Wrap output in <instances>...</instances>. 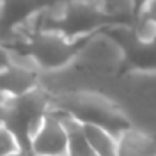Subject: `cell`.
Returning a JSON list of instances; mask_svg holds the SVG:
<instances>
[{
  "instance_id": "277c9868",
  "label": "cell",
  "mask_w": 156,
  "mask_h": 156,
  "mask_svg": "<svg viewBox=\"0 0 156 156\" xmlns=\"http://www.w3.org/2000/svg\"><path fill=\"white\" fill-rule=\"evenodd\" d=\"M64 112L71 114L72 118H76L81 122H92V124L102 126L104 129L111 131L114 136H118L122 129L128 128V124L114 111H111L109 108H104L98 99H94V101L84 99L77 104H71L67 111Z\"/></svg>"
},
{
  "instance_id": "30bf717a",
  "label": "cell",
  "mask_w": 156,
  "mask_h": 156,
  "mask_svg": "<svg viewBox=\"0 0 156 156\" xmlns=\"http://www.w3.org/2000/svg\"><path fill=\"white\" fill-rule=\"evenodd\" d=\"M19 149L20 148H19L17 139L14 138V134L4 124H0V156L10 154V153L19 151Z\"/></svg>"
},
{
  "instance_id": "3957f363",
  "label": "cell",
  "mask_w": 156,
  "mask_h": 156,
  "mask_svg": "<svg viewBox=\"0 0 156 156\" xmlns=\"http://www.w3.org/2000/svg\"><path fill=\"white\" fill-rule=\"evenodd\" d=\"M29 51H30L32 57L41 66L57 67V66H62L71 59L74 47L67 41L59 37L57 34L44 32V34H39L32 39Z\"/></svg>"
},
{
  "instance_id": "52a82bcc",
  "label": "cell",
  "mask_w": 156,
  "mask_h": 156,
  "mask_svg": "<svg viewBox=\"0 0 156 156\" xmlns=\"http://www.w3.org/2000/svg\"><path fill=\"white\" fill-rule=\"evenodd\" d=\"M57 116L61 118L66 133H67V153H66V156H96L84 136L82 122L64 111H59Z\"/></svg>"
},
{
  "instance_id": "8fae6325",
  "label": "cell",
  "mask_w": 156,
  "mask_h": 156,
  "mask_svg": "<svg viewBox=\"0 0 156 156\" xmlns=\"http://www.w3.org/2000/svg\"><path fill=\"white\" fill-rule=\"evenodd\" d=\"M141 14L144 19H149L151 22L156 24V0H148L146 5L141 9Z\"/></svg>"
},
{
  "instance_id": "5bb4252c",
  "label": "cell",
  "mask_w": 156,
  "mask_h": 156,
  "mask_svg": "<svg viewBox=\"0 0 156 156\" xmlns=\"http://www.w3.org/2000/svg\"><path fill=\"white\" fill-rule=\"evenodd\" d=\"M5 156H25V154L20 151V149H19V151H14V153H10V154H5Z\"/></svg>"
},
{
  "instance_id": "7c38bea8",
  "label": "cell",
  "mask_w": 156,
  "mask_h": 156,
  "mask_svg": "<svg viewBox=\"0 0 156 156\" xmlns=\"http://www.w3.org/2000/svg\"><path fill=\"white\" fill-rule=\"evenodd\" d=\"M12 62V55L7 49L4 47V44H0V69L7 67L9 64Z\"/></svg>"
},
{
  "instance_id": "7a4b0ae2",
  "label": "cell",
  "mask_w": 156,
  "mask_h": 156,
  "mask_svg": "<svg viewBox=\"0 0 156 156\" xmlns=\"http://www.w3.org/2000/svg\"><path fill=\"white\" fill-rule=\"evenodd\" d=\"M34 156H66L67 133L57 112L47 111L39 129L32 136Z\"/></svg>"
},
{
  "instance_id": "9a60e30c",
  "label": "cell",
  "mask_w": 156,
  "mask_h": 156,
  "mask_svg": "<svg viewBox=\"0 0 156 156\" xmlns=\"http://www.w3.org/2000/svg\"><path fill=\"white\" fill-rule=\"evenodd\" d=\"M4 99H5V98H4V96H2V94H0V102L4 101Z\"/></svg>"
},
{
  "instance_id": "6da1fadb",
  "label": "cell",
  "mask_w": 156,
  "mask_h": 156,
  "mask_svg": "<svg viewBox=\"0 0 156 156\" xmlns=\"http://www.w3.org/2000/svg\"><path fill=\"white\" fill-rule=\"evenodd\" d=\"M47 111L49 98L37 86L20 96L5 98L0 102V124L14 134L25 156H34L32 136L39 129Z\"/></svg>"
},
{
  "instance_id": "5b68a950",
  "label": "cell",
  "mask_w": 156,
  "mask_h": 156,
  "mask_svg": "<svg viewBox=\"0 0 156 156\" xmlns=\"http://www.w3.org/2000/svg\"><path fill=\"white\" fill-rule=\"evenodd\" d=\"M37 86V72L20 62H12L0 69V94L4 98L20 96Z\"/></svg>"
},
{
  "instance_id": "8992f818",
  "label": "cell",
  "mask_w": 156,
  "mask_h": 156,
  "mask_svg": "<svg viewBox=\"0 0 156 156\" xmlns=\"http://www.w3.org/2000/svg\"><path fill=\"white\" fill-rule=\"evenodd\" d=\"M116 156H156V141L143 131L126 128L116 136Z\"/></svg>"
},
{
  "instance_id": "4fadbf2b",
  "label": "cell",
  "mask_w": 156,
  "mask_h": 156,
  "mask_svg": "<svg viewBox=\"0 0 156 156\" xmlns=\"http://www.w3.org/2000/svg\"><path fill=\"white\" fill-rule=\"evenodd\" d=\"M146 2L148 0H131V5L134 9V12H141V9L146 5Z\"/></svg>"
},
{
  "instance_id": "ba28073f",
  "label": "cell",
  "mask_w": 156,
  "mask_h": 156,
  "mask_svg": "<svg viewBox=\"0 0 156 156\" xmlns=\"http://www.w3.org/2000/svg\"><path fill=\"white\" fill-rule=\"evenodd\" d=\"M82 131L96 156H116V136L102 126L82 122Z\"/></svg>"
},
{
  "instance_id": "9c48e42d",
  "label": "cell",
  "mask_w": 156,
  "mask_h": 156,
  "mask_svg": "<svg viewBox=\"0 0 156 156\" xmlns=\"http://www.w3.org/2000/svg\"><path fill=\"white\" fill-rule=\"evenodd\" d=\"M96 20L99 22V14L91 5H84V4L72 5L69 9V12L64 15V19H62L64 32L66 34H69V32H84Z\"/></svg>"
}]
</instances>
